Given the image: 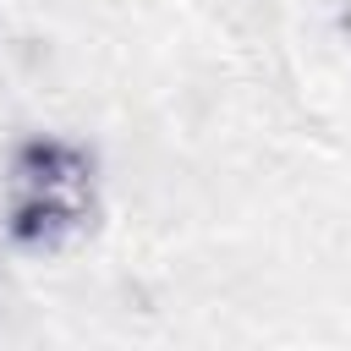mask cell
<instances>
[{
	"label": "cell",
	"mask_w": 351,
	"mask_h": 351,
	"mask_svg": "<svg viewBox=\"0 0 351 351\" xmlns=\"http://www.w3.org/2000/svg\"><path fill=\"white\" fill-rule=\"evenodd\" d=\"M99 214L93 154L66 137H22L0 181V225L22 252H55Z\"/></svg>",
	"instance_id": "6da1fadb"
}]
</instances>
